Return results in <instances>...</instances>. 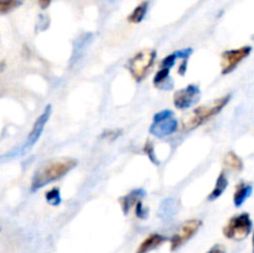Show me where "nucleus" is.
I'll use <instances>...</instances> for the list:
<instances>
[{
  "label": "nucleus",
  "mask_w": 254,
  "mask_h": 253,
  "mask_svg": "<svg viewBox=\"0 0 254 253\" xmlns=\"http://www.w3.org/2000/svg\"><path fill=\"white\" fill-rule=\"evenodd\" d=\"M169 77H170V69L160 68L158 72H156L155 77H154V79H153L154 86L161 88V87L166 83V81L169 79Z\"/></svg>",
  "instance_id": "dca6fc26"
},
{
  "label": "nucleus",
  "mask_w": 254,
  "mask_h": 253,
  "mask_svg": "<svg viewBox=\"0 0 254 253\" xmlns=\"http://www.w3.org/2000/svg\"><path fill=\"white\" fill-rule=\"evenodd\" d=\"M176 60H178V55H176V52H174V54L169 55V56H166L165 59L161 61L160 63V68H169L171 69V67H174V64H175Z\"/></svg>",
  "instance_id": "6ab92c4d"
},
{
  "label": "nucleus",
  "mask_w": 254,
  "mask_h": 253,
  "mask_svg": "<svg viewBox=\"0 0 254 253\" xmlns=\"http://www.w3.org/2000/svg\"><path fill=\"white\" fill-rule=\"evenodd\" d=\"M207 253H226V250L222 247V246L216 245V246H213V247L211 248Z\"/></svg>",
  "instance_id": "412c9836"
},
{
  "label": "nucleus",
  "mask_w": 254,
  "mask_h": 253,
  "mask_svg": "<svg viewBox=\"0 0 254 253\" xmlns=\"http://www.w3.org/2000/svg\"><path fill=\"white\" fill-rule=\"evenodd\" d=\"M200 87L197 84H189L183 89H179L174 94V104L178 109H188L200 99Z\"/></svg>",
  "instance_id": "6e6552de"
},
{
  "label": "nucleus",
  "mask_w": 254,
  "mask_h": 253,
  "mask_svg": "<svg viewBox=\"0 0 254 253\" xmlns=\"http://www.w3.org/2000/svg\"><path fill=\"white\" fill-rule=\"evenodd\" d=\"M223 163L227 166L228 169L233 171H241L243 169V161L235 151H228L225 155V159H223Z\"/></svg>",
  "instance_id": "2eb2a0df"
},
{
  "label": "nucleus",
  "mask_w": 254,
  "mask_h": 253,
  "mask_svg": "<svg viewBox=\"0 0 254 253\" xmlns=\"http://www.w3.org/2000/svg\"><path fill=\"white\" fill-rule=\"evenodd\" d=\"M5 68H6V63H5V61L0 60V73H1Z\"/></svg>",
  "instance_id": "5701e85b"
},
{
  "label": "nucleus",
  "mask_w": 254,
  "mask_h": 253,
  "mask_svg": "<svg viewBox=\"0 0 254 253\" xmlns=\"http://www.w3.org/2000/svg\"><path fill=\"white\" fill-rule=\"evenodd\" d=\"M46 201L51 206H57L61 203V191L59 188H52L50 189L46 192Z\"/></svg>",
  "instance_id": "f3484780"
},
{
  "label": "nucleus",
  "mask_w": 254,
  "mask_h": 253,
  "mask_svg": "<svg viewBox=\"0 0 254 253\" xmlns=\"http://www.w3.org/2000/svg\"><path fill=\"white\" fill-rule=\"evenodd\" d=\"M253 228V222L251 220L250 213L243 212L236 215L228 221L223 228V235L230 240L242 241L251 235Z\"/></svg>",
  "instance_id": "39448f33"
},
{
  "label": "nucleus",
  "mask_w": 254,
  "mask_h": 253,
  "mask_svg": "<svg viewBox=\"0 0 254 253\" xmlns=\"http://www.w3.org/2000/svg\"><path fill=\"white\" fill-rule=\"evenodd\" d=\"M166 241L165 236L160 235V233H151L149 235L143 242L139 245L138 250H136L135 253H149L151 252L155 248L160 247L164 242Z\"/></svg>",
  "instance_id": "9d476101"
},
{
  "label": "nucleus",
  "mask_w": 254,
  "mask_h": 253,
  "mask_svg": "<svg viewBox=\"0 0 254 253\" xmlns=\"http://www.w3.org/2000/svg\"><path fill=\"white\" fill-rule=\"evenodd\" d=\"M51 112H52V108L49 104V106H46V108L44 109V112L40 114V117L34 123V126H32L31 131H30L29 135H27L26 141H25L24 144V150H29V149H31L32 146L39 141L40 136H41L42 131H44L45 129V126H46V123L49 122L50 116H51Z\"/></svg>",
  "instance_id": "1a4fd4ad"
},
{
  "label": "nucleus",
  "mask_w": 254,
  "mask_h": 253,
  "mask_svg": "<svg viewBox=\"0 0 254 253\" xmlns=\"http://www.w3.org/2000/svg\"><path fill=\"white\" fill-rule=\"evenodd\" d=\"M51 2H52V0H39L40 7H41V9H44V10L47 9V7L51 5Z\"/></svg>",
  "instance_id": "4be33fe9"
},
{
  "label": "nucleus",
  "mask_w": 254,
  "mask_h": 253,
  "mask_svg": "<svg viewBox=\"0 0 254 253\" xmlns=\"http://www.w3.org/2000/svg\"><path fill=\"white\" fill-rule=\"evenodd\" d=\"M21 5V0H0V15L7 14Z\"/></svg>",
  "instance_id": "a211bd4d"
},
{
  "label": "nucleus",
  "mask_w": 254,
  "mask_h": 253,
  "mask_svg": "<svg viewBox=\"0 0 254 253\" xmlns=\"http://www.w3.org/2000/svg\"><path fill=\"white\" fill-rule=\"evenodd\" d=\"M201 226H202V221L197 220V218L189 220L186 221L185 223H183L181 227L179 228L178 232L171 237L170 250L173 251V252L178 251L181 246L185 245L189 240H191V238L197 233V231L200 230Z\"/></svg>",
  "instance_id": "0eeeda50"
},
{
  "label": "nucleus",
  "mask_w": 254,
  "mask_h": 253,
  "mask_svg": "<svg viewBox=\"0 0 254 253\" xmlns=\"http://www.w3.org/2000/svg\"><path fill=\"white\" fill-rule=\"evenodd\" d=\"M231 94H226V96L217 98L216 101L210 102V103L201 106L198 108L193 109L191 113H189L185 118L183 119V129L184 130H192L200 126L201 124L206 123L210 121L212 117L217 116L230 102Z\"/></svg>",
  "instance_id": "f03ea898"
},
{
  "label": "nucleus",
  "mask_w": 254,
  "mask_h": 253,
  "mask_svg": "<svg viewBox=\"0 0 254 253\" xmlns=\"http://www.w3.org/2000/svg\"><path fill=\"white\" fill-rule=\"evenodd\" d=\"M252 52V46H243L236 50H227L221 56V72L228 74L237 68L238 64L247 59Z\"/></svg>",
  "instance_id": "423d86ee"
},
{
  "label": "nucleus",
  "mask_w": 254,
  "mask_h": 253,
  "mask_svg": "<svg viewBox=\"0 0 254 253\" xmlns=\"http://www.w3.org/2000/svg\"><path fill=\"white\" fill-rule=\"evenodd\" d=\"M144 151L148 154V156L151 159V161H153V163L158 164V161H156V158H155V154H154V151H153V145H151L150 141L145 144V146H144Z\"/></svg>",
  "instance_id": "aec40b11"
},
{
  "label": "nucleus",
  "mask_w": 254,
  "mask_h": 253,
  "mask_svg": "<svg viewBox=\"0 0 254 253\" xmlns=\"http://www.w3.org/2000/svg\"><path fill=\"white\" fill-rule=\"evenodd\" d=\"M77 160L72 158H60L50 160L35 171L31 180V190L36 191L54 181L59 180L62 176L68 174L72 169L76 168Z\"/></svg>",
  "instance_id": "f257e3e1"
},
{
  "label": "nucleus",
  "mask_w": 254,
  "mask_h": 253,
  "mask_svg": "<svg viewBox=\"0 0 254 253\" xmlns=\"http://www.w3.org/2000/svg\"><path fill=\"white\" fill-rule=\"evenodd\" d=\"M227 186H228L227 176H226L225 173H221L220 175H218L217 180H216L215 188H213V190L211 191V193L208 195V201L217 200L220 196H222V193L225 192Z\"/></svg>",
  "instance_id": "ddd939ff"
},
{
  "label": "nucleus",
  "mask_w": 254,
  "mask_h": 253,
  "mask_svg": "<svg viewBox=\"0 0 254 253\" xmlns=\"http://www.w3.org/2000/svg\"><path fill=\"white\" fill-rule=\"evenodd\" d=\"M252 184L241 183L236 189L235 193H233V203H235L236 207H241L247 201V198L252 195Z\"/></svg>",
  "instance_id": "f8f14e48"
},
{
  "label": "nucleus",
  "mask_w": 254,
  "mask_h": 253,
  "mask_svg": "<svg viewBox=\"0 0 254 253\" xmlns=\"http://www.w3.org/2000/svg\"><path fill=\"white\" fill-rule=\"evenodd\" d=\"M178 130V119L170 109L160 111L154 116L149 131L156 138H166L173 135Z\"/></svg>",
  "instance_id": "20e7f679"
},
{
  "label": "nucleus",
  "mask_w": 254,
  "mask_h": 253,
  "mask_svg": "<svg viewBox=\"0 0 254 253\" xmlns=\"http://www.w3.org/2000/svg\"><path fill=\"white\" fill-rule=\"evenodd\" d=\"M156 51L154 49H144L134 55L128 62V69L136 82L143 81L150 67L155 61Z\"/></svg>",
  "instance_id": "7ed1b4c3"
},
{
  "label": "nucleus",
  "mask_w": 254,
  "mask_h": 253,
  "mask_svg": "<svg viewBox=\"0 0 254 253\" xmlns=\"http://www.w3.org/2000/svg\"><path fill=\"white\" fill-rule=\"evenodd\" d=\"M144 196H145V191H144L143 189H136V190L129 192L128 195L123 196V197L121 198V205L122 208H123V212L128 213L129 210H130L131 207H134Z\"/></svg>",
  "instance_id": "9b49d317"
},
{
  "label": "nucleus",
  "mask_w": 254,
  "mask_h": 253,
  "mask_svg": "<svg viewBox=\"0 0 254 253\" xmlns=\"http://www.w3.org/2000/svg\"><path fill=\"white\" fill-rule=\"evenodd\" d=\"M149 9V1H143L130 12V15L128 16V21L131 24H139L144 20L146 12Z\"/></svg>",
  "instance_id": "4468645a"
}]
</instances>
